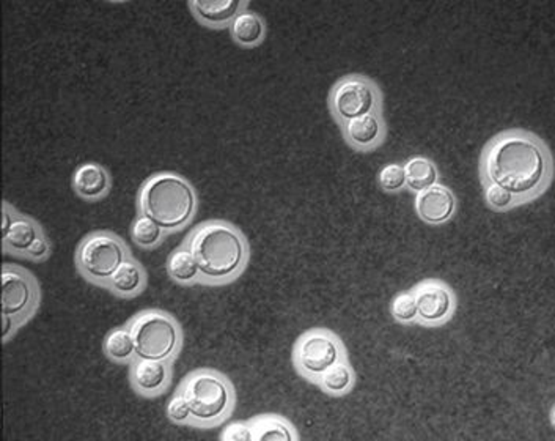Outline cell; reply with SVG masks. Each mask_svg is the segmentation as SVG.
Returning a JSON list of instances; mask_svg holds the SVG:
<instances>
[{
    "mask_svg": "<svg viewBox=\"0 0 555 441\" xmlns=\"http://www.w3.org/2000/svg\"><path fill=\"white\" fill-rule=\"evenodd\" d=\"M341 349L335 337L327 331H310L299 339L294 350V362L304 376L318 382L329 368L341 358Z\"/></svg>",
    "mask_w": 555,
    "mask_h": 441,
    "instance_id": "cell-7",
    "label": "cell"
},
{
    "mask_svg": "<svg viewBox=\"0 0 555 441\" xmlns=\"http://www.w3.org/2000/svg\"><path fill=\"white\" fill-rule=\"evenodd\" d=\"M14 217H16V211L10 210L7 202L4 204V217H2V237L7 235V232L10 231V227L13 225Z\"/></svg>",
    "mask_w": 555,
    "mask_h": 441,
    "instance_id": "cell-31",
    "label": "cell"
},
{
    "mask_svg": "<svg viewBox=\"0 0 555 441\" xmlns=\"http://www.w3.org/2000/svg\"><path fill=\"white\" fill-rule=\"evenodd\" d=\"M105 352L112 361H132L136 358V343H134L131 329H112L105 339Z\"/></svg>",
    "mask_w": 555,
    "mask_h": 441,
    "instance_id": "cell-21",
    "label": "cell"
},
{
    "mask_svg": "<svg viewBox=\"0 0 555 441\" xmlns=\"http://www.w3.org/2000/svg\"><path fill=\"white\" fill-rule=\"evenodd\" d=\"M189 403L190 422L196 426H214L229 415L233 407V389L225 377L213 370H197L181 386Z\"/></svg>",
    "mask_w": 555,
    "mask_h": 441,
    "instance_id": "cell-4",
    "label": "cell"
},
{
    "mask_svg": "<svg viewBox=\"0 0 555 441\" xmlns=\"http://www.w3.org/2000/svg\"><path fill=\"white\" fill-rule=\"evenodd\" d=\"M482 172L486 185L502 186L517 200H527L548 183L551 159L546 147L532 134L502 132L486 147Z\"/></svg>",
    "mask_w": 555,
    "mask_h": 441,
    "instance_id": "cell-1",
    "label": "cell"
},
{
    "mask_svg": "<svg viewBox=\"0 0 555 441\" xmlns=\"http://www.w3.org/2000/svg\"><path fill=\"white\" fill-rule=\"evenodd\" d=\"M39 233H41V229L35 221H32L30 217L16 215L7 235L2 237L4 250L26 256L27 250L30 248V244L35 242V238L38 237Z\"/></svg>",
    "mask_w": 555,
    "mask_h": 441,
    "instance_id": "cell-17",
    "label": "cell"
},
{
    "mask_svg": "<svg viewBox=\"0 0 555 441\" xmlns=\"http://www.w3.org/2000/svg\"><path fill=\"white\" fill-rule=\"evenodd\" d=\"M131 237L134 243L142 246V248H155L161 243L164 237V229L150 219L140 213V216L134 221L131 229Z\"/></svg>",
    "mask_w": 555,
    "mask_h": 441,
    "instance_id": "cell-24",
    "label": "cell"
},
{
    "mask_svg": "<svg viewBox=\"0 0 555 441\" xmlns=\"http://www.w3.org/2000/svg\"><path fill=\"white\" fill-rule=\"evenodd\" d=\"M416 295L417 317L425 323L444 322L450 316L453 298L447 287L441 284L428 283L418 287Z\"/></svg>",
    "mask_w": 555,
    "mask_h": 441,
    "instance_id": "cell-11",
    "label": "cell"
},
{
    "mask_svg": "<svg viewBox=\"0 0 555 441\" xmlns=\"http://www.w3.org/2000/svg\"><path fill=\"white\" fill-rule=\"evenodd\" d=\"M200 21L211 26H223L235 20L241 10V0H194L189 2Z\"/></svg>",
    "mask_w": 555,
    "mask_h": 441,
    "instance_id": "cell-15",
    "label": "cell"
},
{
    "mask_svg": "<svg viewBox=\"0 0 555 441\" xmlns=\"http://www.w3.org/2000/svg\"><path fill=\"white\" fill-rule=\"evenodd\" d=\"M230 30L236 43L241 47H256L265 37V24L262 18L248 12L238 14L230 24Z\"/></svg>",
    "mask_w": 555,
    "mask_h": 441,
    "instance_id": "cell-18",
    "label": "cell"
},
{
    "mask_svg": "<svg viewBox=\"0 0 555 441\" xmlns=\"http://www.w3.org/2000/svg\"><path fill=\"white\" fill-rule=\"evenodd\" d=\"M18 327L20 325L14 320L13 317L4 316V336H2L4 343H7L8 337H10V335H13L14 329L18 328Z\"/></svg>",
    "mask_w": 555,
    "mask_h": 441,
    "instance_id": "cell-32",
    "label": "cell"
},
{
    "mask_svg": "<svg viewBox=\"0 0 555 441\" xmlns=\"http://www.w3.org/2000/svg\"><path fill=\"white\" fill-rule=\"evenodd\" d=\"M318 383L331 394H343L353 386V370L347 362L340 360L318 378Z\"/></svg>",
    "mask_w": 555,
    "mask_h": 441,
    "instance_id": "cell-22",
    "label": "cell"
},
{
    "mask_svg": "<svg viewBox=\"0 0 555 441\" xmlns=\"http://www.w3.org/2000/svg\"><path fill=\"white\" fill-rule=\"evenodd\" d=\"M136 358L170 361L181 345V329L177 320L165 312L150 310L131 320Z\"/></svg>",
    "mask_w": 555,
    "mask_h": 441,
    "instance_id": "cell-5",
    "label": "cell"
},
{
    "mask_svg": "<svg viewBox=\"0 0 555 441\" xmlns=\"http://www.w3.org/2000/svg\"><path fill=\"white\" fill-rule=\"evenodd\" d=\"M170 361L132 360L131 385L144 397H156L164 393L170 383Z\"/></svg>",
    "mask_w": 555,
    "mask_h": 441,
    "instance_id": "cell-10",
    "label": "cell"
},
{
    "mask_svg": "<svg viewBox=\"0 0 555 441\" xmlns=\"http://www.w3.org/2000/svg\"><path fill=\"white\" fill-rule=\"evenodd\" d=\"M416 207L424 221L430 225H441V223L449 221L451 215L455 213L457 199L449 188L433 185L432 188L418 192Z\"/></svg>",
    "mask_w": 555,
    "mask_h": 441,
    "instance_id": "cell-12",
    "label": "cell"
},
{
    "mask_svg": "<svg viewBox=\"0 0 555 441\" xmlns=\"http://www.w3.org/2000/svg\"><path fill=\"white\" fill-rule=\"evenodd\" d=\"M167 416L172 422L175 424H186L190 421L189 403L186 401L183 393L180 391L172 397V401L167 405Z\"/></svg>",
    "mask_w": 555,
    "mask_h": 441,
    "instance_id": "cell-27",
    "label": "cell"
},
{
    "mask_svg": "<svg viewBox=\"0 0 555 441\" xmlns=\"http://www.w3.org/2000/svg\"><path fill=\"white\" fill-rule=\"evenodd\" d=\"M376 90L370 81L360 76H348L333 87L331 109L340 123L376 113Z\"/></svg>",
    "mask_w": 555,
    "mask_h": 441,
    "instance_id": "cell-8",
    "label": "cell"
},
{
    "mask_svg": "<svg viewBox=\"0 0 555 441\" xmlns=\"http://www.w3.org/2000/svg\"><path fill=\"white\" fill-rule=\"evenodd\" d=\"M38 287L29 273L4 267L2 271V314L13 317L21 323L26 322L32 316L38 304Z\"/></svg>",
    "mask_w": 555,
    "mask_h": 441,
    "instance_id": "cell-9",
    "label": "cell"
},
{
    "mask_svg": "<svg viewBox=\"0 0 555 441\" xmlns=\"http://www.w3.org/2000/svg\"><path fill=\"white\" fill-rule=\"evenodd\" d=\"M51 252V244L47 242L46 235L41 232L38 237L35 238V242L30 244V248L27 250L26 256L32 260H45Z\"/></svg>",
    "mask_w": 555,
    "mask_h": 441,
    "instance_id": "cell-30",
    "label": "cell"
},
{
    "mask_svg": "<svg viewBox=\"0 0 555 441\" xmlns=\"http://www.w3.org/2000/svg\"><path fill=\"white\" fill-rule=\"evenodd\" d=\"M72 188L78 196L87 200L105 198L111 188V178L103 165L87 163L72 175Z\"/></svg>",
    "mask_w": 555,
    "mask_h": 441,
    "instance_id": "cell-13",
    "label": "cell"
},
{
    "mask_svg": "<svg viewBox=\"0 0 555 441\" xmlns=\"http://www.w3.org/2000/svg\"><path fill=\"white\" fill-rule=\"evenodd\" d=\"M343 131L349 144L359 150H368L376 147L381 140L383 123L379 120L378 114H366L362 117L343 123Z\"/></svg>",
    "mask_w": 555,
    "mask_h": 441,
    "instance_id": "cell-14",
    "label": "cell"
},
{
    "mask_svg": "<svg viewBox=\"0 0 555 441\" xmlns=\"http://www.w3.org/2000/svg\"><path fill=\"white\" fill-rule=\"evenodd\" d=\"M256 441H291L296 440L287 422L275 416H263L254 424Z\"/></svg>",
    "mask_w": 555,
    "mask_h": 441,
    "instance_id": "cell-23",
    "label": "cell"
},
{
    "mask_svg": "<svg viewBox=\"0 0 555 441\" xmlns=\"http://www.w3.org/2000/svg\"><path fill=\"white\" fill-rule=\"evenodd\" d=\"M379 185L386 191H399L406 185L405 165H389L379 172Z\"/></svg>",
    "mask_w": 555,
    "mask_h": 441,
    "instance_id": "cell-26",
    "label": "cell"
},
{
    "mask_svg": "<svg viewBox=\"0 0 555 441\" xmlns=\"http://www.w3.org/2000/svg\"><path fill=\"white\" fill-rule=\"evenodd\" d=\"M126 259H130V250L117 235L95 232L79 244L76 264L82 276L105 287Z\"/></svg>",
    "mask_w": 555,
    "mask_h": 441,
    "instance_id": "cell-6",
    "label": "cell"
},
{
    "mask_svg": "<svg viewBox=\"0 0 555 441\" xmlns=\"http://www.w3.org/2000/svg\"><path fill=\"white\" fill-rule=\"evenodd\" d=\"M200 276L208 283L235 279L248 260V244L233 225L208 223L197 227L189 238Z\"/></svg>",
    "mask_w": 555,
    "mask_h": 441,
    "instance_id": "cell-2",
    "label": "cell"
},
{
    "mask_svg": "<svg viewBox=\"0 0 555 441\" xmlns=\"http://www.w3.org/2000/svg\"><path fill=\"white\" fill-rule=\"evenodd\" d=\"M393 316L399 322L411 323L417 318V301L414 293H399V297L393 300Z\"/></svg>",
    "mask_w": 555,
    "mask_h": 441,
    "instance_id": "cell-25",
    "label": "cell"
},
{
    "mask_svg": "<svg viewBox=\"0 0 555 441\" xmlns=\"http://www.w3.org/2000/svg\"><path fill=\"white\" fill-rule=\"evenodd\" d=\"M486 200L494 210H507L517 202L511 192L503 190L502 186L492 185V183L486 185Z\"/></svg>",
    "mask_w": 555,
    "mask_h": 441,
    "instance_id": "cell-28",
    "label": "cell"
},
{
    "mask_svg": "<svg viewBox=\"0 0 555 441\" xmlns=\"http://www.w3.org/2000/svg\"><path fill=\"white\" fill-rule=\"evenodd\" d=\"M167 273L178 284H190L198 279L200 270L189 248H180L169 257Z\"/></svg>",
    "mask_w": 555,
    "mask_h": 441,
    "instance_id": "cell-20",
    "label": "cell"
},
{
    "mask_svg": "<svg viewBox=\"0 0 555 441\" xmlns=\"http://www.w3.org/2000/svg\"><path fill=\"white\" fill-rule=\"evenodd\" d=\"M196 192L188 180L175 174H159L145 183L139 196L140 213L164 232L188 225L196 213Z\"/></svg>",
    "mask_w": 555,
    "mask_h": 441,
    "instance_id": "cell-3",
    "label": "cell"
},
{
    "mask_svg": "<svg viewBox=\"0 0 555 441\" xmlns=\"http://www.w3.org/2000/svg\"><path fill=\"white\" fill-rule=\"evenodd\" d=\"M145 285V271L140 265L132 260L131 257L126 259L123 264L118 267L115 275L109 279L107 289L120 297L131 298L138 295Z\"/></svg>",
    "mask_w": 555,
    "mask_h": 441,
    "instance_id": "cell-16",
    "label": "cell"
},
{
    "mask_svg": "<svg viewBox=\"0 0 555 441\" xmlns=\"http://www.w3.org/2000/svg\"><path fill=\"white\" fill-rule=\"evenodd\" d=\"M221 440L225 441H254V428H250L248 424L235 422L223 432Z\"/></svg>",
    "mask_w": 555,
    "mask_h": 441,
    "instance_id": "cell-29",
    "label": "cell"
},
{
    "mask_svg": "<svg viewBox=\"0 0 555 441\" xmlns=\"http://www.w3.org/2000/svg\"><path fill=\"white\" fill-rule=\"evenodd\" d=\"M406 185L409 190L416 192H422L438 182V169L433 165L432 161L424 157L411 158L405 165Z\"/></svg>",
    "mask_w": 555,
    "mask_h": 441,
    "instance_id": "cell-19",
    "label": "cell"
}]
</instances>
